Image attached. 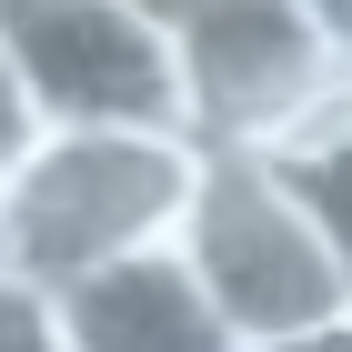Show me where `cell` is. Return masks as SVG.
Wrapping results in <instances>:
<instances>
[{
  "label": "cell",
  "mask_w": 352,
  "mask_h": 352,
  "mask_svg": "<svg viewBox=\"0 0 352 352\" xmlns=\"http://www.w3.org/2000/svg\"><path fill=\"white\" fill-rule=\"evenodd\" d=\"M252 352H352V312L322 322V332H292V342H252Z\"/></svg>",
  "instance_id": "cell-10"
},
{
  "label": "cell",
  "mask_w": 352,
  "mask_h": 352,
  "mask_svg": "<svg viewBox=\"0 0 352 352\" xmlns=\"http://www.w3.org/2000/svg\"><path fill=\"white\" fill-rule=\"evenodd\" d=\"M282 171H292V191L312 201L332 262H342V282H352V111H332L312 141H292V151H282Z\"/></svg>",
  "instance_id": "cell-6"
},
{
  "label": "cell",
  "mask_w": 352,
  "mask_h": 352,
  "mask_svg": "<svg viewBox=\"0 0 352 352\" xmlns=\"http://www.w3.org/2000/svg\"><path fill=\"white\" fill-rule=\"evenodd\" d=\"M0 352H71V342H60V292L0 272Z\"/></svg>",
  "instance_id": "cell-7"
},
{
  "label": "cell",
  "mask_w": 352,
  "mask_h": 352,
  "mask_svg": "<svg viewBox=\"0 0 352 352\" xmlns=\"http://www.w3.org/2000/svg\"><path fill=\"white\" fill-rule=\"evenodd\" d=\"M0 60L41 131H182L171 30L141 0H0Z\"/></svg>",
  "instance_id": "cell-4"
},
{
  "label": "cell",
  "mask_w": 352,
  "mask_h": 352,
  "mask_svg": "<svg viewBox=\"0 0 352 352\" xmlns=\"http://www.w3.org/2000/svg\"><path fill=\"white\" fill-rule=\"evenodd\" d=\"M302 21L322 30V51H332V71L352 81V0H302Z\"/></svg>",
  "instance_id": "cell-9"
},
{
  "label": "cell",
  "mask_w": 352,
  "mask_h": 352,
  "mask_svg": "<svg viewBox=\"0 0 352 352\" xmlns=\"http://www.w3.org/2000/svg\"><path fill=\"white\" fill-rule=\"evenodd\" d=\"M30 151H41V111H30V91L10 81V60H0V182H10Z\"/></svg>",
  "instance_id": "cell-8"
},
{
  "label": "cell",
  "mask_w": 352,
  "mask_h": 352,
  "mask_svg": "<svg viewBox=\"0 0 352 352\" xmlns=\"http://www.w3.org/2000/svg\"><path fill=\"white\" fill-rule=\"evenodd\" d=\"M201 151L182 131H41L10 182H0V272L41 292L111 272L131 252H162L191 212Z\"/></svg>",
  "instance_id": "cell-1"
},
{
  "label": "cell",
  "mask_w": 352,
  "mask_h": 352,
  "mask_svg": "<svg viewBox=\"0 0 352 352\" xmlns=\"http://www.w3.org/2000/svg\"><path fill=\"white\" fill-rule=\"evenodd\" d=\"M171 252L201 282V302L232 332V352L292 342V332H322V322L352 312V282L332 262L312 201L262 151H201V182H191V212L171 232Z\"/></svg>",
  "instance_id": "cell-2"
},
{
  "label": "cell",
  "mask_w": 352,
  "mask_h": 352,
  "mask_svg": "<svg viewBox=\"0 0 352 352\" xmlns=\"http://www.w3.org/2000/svg\"><path fill=\"white\" fill-rule=\"evenodd\" d=\"M171 71H182V141L191 151L282 162L332 111H352V81L332 71L302 0H201L191 21H171Z\"/></svg>",
  "instance_id": "cell-3"
},
{
  "label": "cell",
  "mask_w": 352,
  "mask_h": 352,
  "mask_svg": "<svg viewBox=\"0 0 352 352\" xmlns=\"http://www.w3.org/2000/svg\"><path fill=\"white\" fill-rule=\"evenodd\" d=\"M60 342L71 352H232V332L212 322L201 282L162 242V252H131L111 272L60 282Z\"/></svg>",
  "instance_id": "cell-5"
}]
</instances>
